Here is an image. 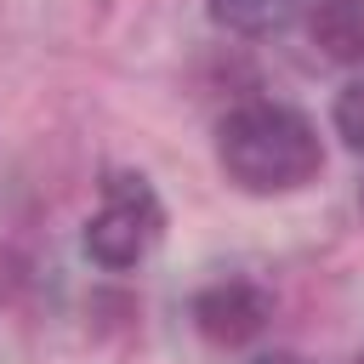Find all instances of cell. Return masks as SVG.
I'll list each match as a JSON object with an SVG mask.
<instances>
[{
	"label": "cell",
	"mask_w": 364,
	"mask_h": 364,
	"mask_svg": "<svg viewBox=\"0 0 364 364\" xmlns=\"http://www.w3.org/2000/svg\"><path fill=\"white\" fill-rule=\"evenodd\" d=\"M358 205H364V193H358Z\"/></svg>",
	"instance_id": "cell-8"
},
{
	"label": "cell",
	"mask_w": 364,
	"mask_h": 364,
	"mask_svg": "<svg viewBox=\"0 0 364 364\" xmlns=\"http://www.w3.org/2000/svg\"><path fill=\"white\" fill-rule=\"evenodd\" d=\"M165 233V205L159 193L148 188V176L136 171H114L102 182V205L97 216L85 222V256L97 267H136Z\"/></svg>",
	"instance_id": "cell-2"
},
{
	"label": "cell",
	"mask_w": 364,
	"mask_h": 364,
	"mask_svg": "<svg viewBox=\"0 0 364 364\" xmlns=\"http://www.w3.org/2000/svg\"><path fill=\"white\" fill-rule=\"evenodd\" d=\"M256 364H307V358H296V353H267V358H256Z\"/></svg>",
	"instance_id": "cell-7"
},
{
	"label": "cell",
	"mask_w": 364,
	"mask_h": 364,
	"mask_svg": "<svg viewBox=\"0 0 364 364\" xmlns=\"http://www.w3.org/2000/svg\"><path fill=\"white\" fill-rule=\"evenodd\" d=\"M307 34L330 63H364V0H313Z\"/></svg>",
	"instance_id": "cell-4"
},
{
	"label": "cell",
	"mask_w": 364,
	"mask_h": 364,
	"mask_svg": "<svg viewBox=\"0 0 364 364\" xmlns=\"http://www.w3.org/2000/svg\"><path fill=\"white\" fill-rule=\"evenodd\" d=\"M216 165L245 193H296L324 171V142L301 108L245 102L216 125Z\"/></svg>",
	"instance_id": "cell-1"
},
{
	"label": "cell",
	"mask_w": 364,
	"mask_h": 364,
	"mask_svg": "<svg viewBox=\"0 0 364 364\" xmlns=\"http://www.w3.org/2000/svg\"><path fill=\"white\" fill-rule=\"evenodd\" d=\"M267 318H273V296L250 279H222L193 296V324L216 347H245L250 336L267 330Z\"/></svg>",
	"instance_id": "cell-3"
},
{
	"label": "cell",
	"mask_w": 364,
	"mask_h": 364,
	"mask_svg": "<svg viewBox=\"0 0 364 364\" xmlns=\"http://www.w3.org/2000/svg\"><path fill=\"white\" fill-rule=\"evenodd\" d=\"M307 0H210V17L233 34H273L284 28Z\"/></svg>",
	"instance_id": "cell-5"
},
{
	"label": "cell",
	"mask_w": 364,
	"mask_h": 364,
	"mask_svg": "<svg viewBox=\"0 0 364 364\" xmlns=\"http://www.w3.org/2000/svg\"><path fill=\"white\" fill-rule=\"evenodd\" d=\"M336 131L353 154H364V80H353L341 97H336Z\"/></svg>",
	"instance_id": "cell-6"
},
{
	"label": "cell",
	"mask_w": 364,
	"mask_h": 364,
	"mask_svg": "<svg viewBox=\"0 0 364 364\" xmlns=\"http://www.w3.org/2000/svg\"><path fill=\"white\" fill-rule=\"evenodd\" d=\"M358 364H364V353H358Z\"/></svg>",
	"instance_id": "cell-9"
}]
</instances>
